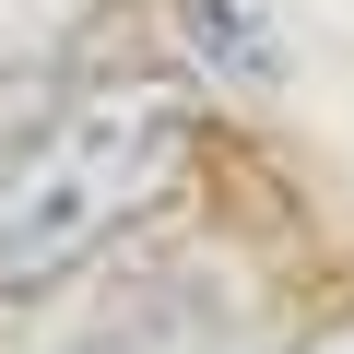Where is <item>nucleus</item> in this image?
Instances as JSON below:
<instances>
[{"label": "nucleus", "mask_w": 354, "mask_h": 354, "mask_svg": "<svg viewBox=\"0 0 354 354\" xmlns=\"http://www.w3.org/2000/svg\"><path fill=\"white\" fill-rule=\"evenodd\" d=\"M201 153V95L165 71L83 83L71 106L36 118V142L0 153V295L71 283L106 236H130Z\"/></svg>", "instance_id": "nucleus-1"}, {"label": "nucleus", "mask_w": 354, "mask_h": 354, "mask_svg": "<svg viewBox=\"0 0 354 354\" xmlns=\"http://www.w3.org/2000/svg\"><path fill=\"white\" fill-rule=\"evenodd\" d=\"M165 24H177V48L213 71V95H272L283 83V36H272L260 0H165Z\"/></svg>", "instance_id": "nucleus-2"}, {"label": "nucleus", "mask_w": 354, "mask_h": 354, "mask_svg": "<svg viewBox=\"0 0 354 354\" xmlns=\"http://www.w3.org/2000/svg\"><path fill=\"white\" fill-rule=\"evenodd\" d=\"M83 12H95V0H0V95H24V83L48 71V48H59Z\"/></svg>", "instance_id": "nucleus-3"}, {"label": "nucleus", "mask_w": 354, "mask_h": 354, "mask_svg": "<svg viewBox=\"0 0 354 354\" xmlns=\"http://www.w3.org/2000/svg\"><path fill=\"white\" fill-rule=\"evenodd\" d=\"M295 354H354V319H330V330H307Z\"/></svg>", "instance_id": "nucleus-4"}]
</instances>
